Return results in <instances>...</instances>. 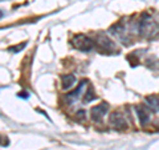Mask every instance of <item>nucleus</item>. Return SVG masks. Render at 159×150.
Instances as JSON below:
<instances>
[{
	"instance_id": "nucleus-1",
	"label": "nucleus",
	"mask_w": 159,
	"mask_h": 150,
	"mask_svg": "<svg viewBox=\"0 0 159 150\" xmlns=\"http://www.w3.org/2000/svg\"><path fill=\"white\" fill-rule=\"evenodd\" d=\"M137 28H138V33H141L142 36H145L147 39L155 37L159 33V23L154 19L152 15L147 12L142 15L139 23H137Z\"/></svg>"
},
{
	"instance_id": "nucleus-2",
	"label": "nucleus",
	"mask_w": 159,
	"mask_h": 150,
	"mask_svg": "<svg viewBox=\"0 0 159 150\" xmlns=\"http://www.w3.org/2000/svg\"><path fill=\"white\" fill-rule=\"evenodd\" d=\"M72 44H73L74 48H77L78 51H81V52H89L93 49L92 39L88 37L86 35H84V33L76 35V36L72 39Z\"/></svg>"
},
{
	"instance_id": "nucleus-3",
	"label": "nucleus",
	"mask_w": 159,
	"mask_h": 150,
	"mask_svg": "<svg viewBox=\"0 0 159 150\" xmlns=\"http://www.w3.org/2000/svg\"><path fill=\"white\" fill-rule=\"evenodd\" d=\"M109 124H110L111 128L117 129V130H126L129 126L125 116L121 112H113L109 117Z\"/></svg>"
},
{
	"instance_id": "nucleus-4",
	"label": "nucleus",
	"mask_w": 159,
	"mask_h": 150,
	"mask_svg": "<svg viewBox=\"0 0 159 150\" xmlns=\"http://www.w3.org/2000/svg\"><path fill=\"white\" fill-rule=\"evenodd\" d=\"M97 41H98L99 51H102L103 53H113V52H117L116 44H114L107 36H105V35H99V36L97 37Z\"/></svg>"
},
{
	"instance_id": "nucleus-5",
	"label": "nucleus",
	"mask_w": 159,
	"mask_h": 150,
	"mask_svg": "<svg viewBox=\"0 0 159 150\" xmlns=\"http://www.w3.org/2000/svg\"><path fill=\"white\" fill-rule=\"evenodd\" d=\"M107 110H109V105L106 102H102V104L97 105V106H93L92 108L90 117H92L93 121L97 122V121H99V120H102V117L107 113Z\"/></svg>"
},
{
	"instance_id": "nucleus-6",
	"label": "nucleus",
	"mask_w": 159,
	"mask_h": 150,
	"mask_svg": "<svg viewBox=\"0 0 159 150\" xmlns=\"http://www.w3.org/2000/svg\"><path fill=\"white\" fill-rule=\"evenodd\" d=\"M135 113L137 116L139 118V122H141L142 126H145V125H147L148 122H150L151 120V110L148 109L147 106H135Z\"/></svg>"
},
{
	"instance_id": "nucleus-7",
	"label": "nucleus",
	"mask_w": 159,
	"mask_h": 150,
	"mask_svg": "<svg viewBox=\"0 0 159 150\" xmlns=\"http://www.w3.org/2000/svg\"><path fill=\"white\" fill-rule=\"evenodd\" d=\"M88 84V81L86 80H82L81 81V84L78 85V87L74 89V91L72 92V93H69V94H66L65 96V98H66V101L69 102V104H73V102H76V101H78L80 98H81V96H82V93H84V89H85V85Z\"/></svg>"
},
{
	"instance_id": "nucleus-8",
	"label": "nucleus",
	"mask_w": 159,
	"mask_h": 150,
	"mask_svg": "<svg viewBox=\"0 0 159 150\" xmlns=\"http://www.w3.org/2000/svg\"><path fill=\"white\" fill-rule=\"evenodd\" d=\"M74 82H76V77L73 74H64L61 76V85H62V89H70Z\"/></svg>"
},
{
	"instance_id": "nucleus-9",
	"label": "nucleus",
	"mask_w": 159,
	"mask_h": 150,
	"mask_svg": "<svg viewBox=\"0 0 159 150\" xmlns=\"http://www.w3.org/2000/svg\"><path fill=\"white\" fill-rule=\"evenodd\" d=\"M24 48H25V43H21V44H19V45L9 47V48H8V51H9V52H12V53H19L20 51H23Z\"/></svg>"
},
{
	"instance_id": "nucleus-10",
	"label": "nucleus",
	"mask_w": 159,
	"mask_h": 150,
	"mask_svg": "<svg viewBox=\"0 0 159 150\" xmlns=\"http://www.w3.org/2000/svg\"><path fill=\"white\" fill-rule=\"evenodd\" d=\"M94 98H96V97H94V92H93V89H89L88 93H86V96H85V98H84V102L88 104V102L93 101Z\"/></svg>"
},
{
	"instance_id": "nucleus-11",
	"label": "nucleus",
	"mask_w": 159,
	"mask_h": 150,
	"mask_svg": "<svg viewBox=\"0 0 159 150\" xmlns=\"http://www.w3.org/2000/svg\"><path fill=\"white\" fill-rule=\"evenodd\" d=\"M29 94L25 93V92H21V93H19V97H21V98H28Z\"/></svg>"
}]
</instances>
